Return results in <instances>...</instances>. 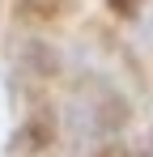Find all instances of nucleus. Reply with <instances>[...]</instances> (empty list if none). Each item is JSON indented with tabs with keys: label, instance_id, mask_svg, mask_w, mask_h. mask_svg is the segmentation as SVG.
Listing matches in <instances>:
<instances>
[{
	"label": "nucleus",
	"instance_id": "obj_1",
	"mask_svg": "<svg viewBox=\"0 0 153 157\" xmlns=\"http://www.w3.org/2000/svg\"><path fill=\"white\" fill-rule=\"evenodd\" d=\"M140 38H145V43H153V13H149V21L140 26Z\"/></svg>",
	"mask_w": 153,
	"mask_h": 157
}]
</instances>
